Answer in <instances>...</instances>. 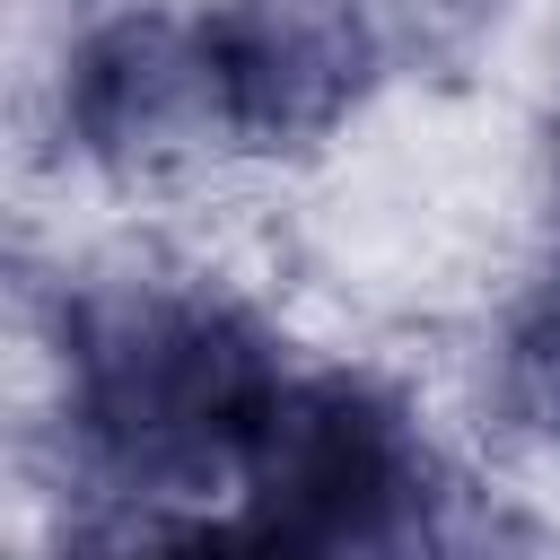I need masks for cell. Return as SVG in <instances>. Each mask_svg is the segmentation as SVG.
Here are the masks:
<instances>
[{"mask_svg": "<svg viewBox=\"0 0 560 560\" xmlns=\"http://www.w3.org/2000/svg\"><path fill=\"white\" fill-rule=\"evenodd\" d=\"M499 394L525 429H551L560 438V306H534L508 350H499Z\"/></svg>", "mask_w": 560, "mask_h": 560, "instance_id": "7", "label": "cell"}, {"mask_svg": "<svg viewBox=\"0 0 560 560\" xmlns=\"http://www.w3.org/2000/svg\"><path fill=\"white\" fill-rule=\"evenodd\" d=\"M228 140L245 149H315L376 88V18L359 0H219L201 18Z\"/></svg>", "mask_w": 560, "mask_h": 560, "instance_id": "3", "label": "cell"}, {"mask_svg": "<svg viewBox=\"0 0 560 560\" xmlns=\"http://www.w3.org/2000/svg\"><path fill=\"white\" fill-rule=\"evenodd\" d=\"M61 560H315L271 516H149V499H96L79 534H61Z\"/></svg>", "mask_w": 560, "mask_h": 560, "instance_id": "5", "label": "cell"}, {"mask_svg": "<svg viewBox=\"0 0 560 560\" xmlns=\"http://www.w3.org/2000/svg\"><path fill=\"white\" fill-rule=\"evenodd\" d=\"M61 131L79 158H96L114 175L184 166L210 131H228L201 18L122 9V18L88 26L61 70Z\"/></svg>", "mask_w": 560, "mask_h": 560, "instance_id": "4", "label": "cell"}, {"mask_svg": "<svg viewBox=\"0 0 560 560\" xmlns=\"http://www.w3.org/2000/svg\"><path fill=\"white\" fill-rule=\"evenodd\" d=\"M236 472L245 508L298 534L315 560H411L429 499L446 481L402 394L359 368L289 376Z\"/></svg>", "mask_w": 560, "mask_h": 560, "instance_id": "2", "label": "cell"}, {"mask_svg": "<svg viewBox=\"0 0 560 560\" xmlns=\"http://www.w3.org/2000/svg\"><path fill=\"white\" fill-rule=\"evenodd\" d=\"M280 385V341L201 280L105 271L61 298V429L96 499L236 472Z\"/></svg>", "mask_w": 560, "mask_h": 560, "instance_id": "1", "label": "cell"}, {"mask_svg": "<svg viewBox=\"0 0 560 560\" xmlns=\"http://www.w3.org/2000/svg\"><path fill=\"white\" fill-rule=\"evenodd\" d=\"M411 560H551V542H542V525L516 499L446 472L438 499H429V525H420V551Z\"/></svg>", "mask_w": 560, "mask_h": 560, "instance_id": "6", "label": "cell"}]
</instances>
